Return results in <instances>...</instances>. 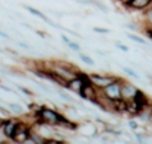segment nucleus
Segmentation results:
<instances>
[{
  "label": "nucleus",
  "mask_w": 152,
  "mask_h": 144,
  "mask_svg": "<svg viewBox=\"0 0 152 144\" xmlns=\"http://www.w3.org/2000/svg\"><path fill=\"white\" fill-rule=\"evenodd\" d=\"M4 121H5V119L0 118V129H1V128H3V124H4Z\"/></svg>",
  "instance_id": "obj_27"
},
{
  "label": "nucleus",
  "mask_w": 152,
  "mask_h": 144,
  "mask_svg": "<svg viewBox=\"0 0 152 144\" xmlns=\"http://www.w3.org/2000/svg\"><path fill=\"white\" fill-rule=\"evenodd\" d=\"M115 45H116V48H119V50L124 51V52H128V51H129V48H128V47H127V45L121 44V43H120V42H116V43H115Z\"/></svg>",
  "instance_id": "obj_19"
},
{
  "label": "nucleus",
  "mask_w": 152,
  "mask_h": 144,
  "mask_svg": "<svg viewBox=\"0 0 152 144\" xmlns=\"http://www.w3.org/2000/svg\"><path fill=\"white\" fill-rule=\"evenodd\" d=\"M127 37L131 39V40H134V42H136V43H139V44H145V40L143 39V37L135 35V34H127Z\"/></svg>",
  "instance_id": "obj_14"
},
{
  "label": "nucleus",
  "mask_w": 152,
  "mask_h": 144,
  "mask_svg": "<svg viewBox=\"0 0 152 144\" xmlns=\"http://www.w3.org/2000/svg\"><path fill=\"white\" fill-rule=\"evenodd\" d=\"M19 123H20V119H10V118L5 119L1 131H3V134L5 135V137H7L8 140L12 139V136H13V134H15L16 128H18Z\"/></svg>",
  "instance_id": "obj_7"
},
{
  "label": "nucleus",
  "mask_w": 152,
  "mask_h": 144,
  "mask_svg": "<svg viewBox=\"0 0 152 144\" xmlns=\"http://www.w3.org/2000/svg\"><path fill=\"white\" fill-rule=\"evenodd\" d=\"M0 89H3V91H5V92H10V94H16L13 89H11V88H8V87H5V86H3L1 83H0Z\"/></svg>",
  "instance_id": "obj_20"
},
{
  "label": "nucleus",
  "mask_w": 152,
  "mask_h": 144,
  "mask_svg": "<svg viewBox=\"0 0 152 144\" xmlns=\"http://www.w3.org/2000/svg\"><path fill=\"white\" fill-rule=\"evenodd\" d=\"M94 32H96V34H110L111 29L103 28V27H94Z\"/></svg>",
  "instance_id": "obj_17"
},
{
  "label": "nucleus",
  "mask_w": 152,
  "mask_h": 144,
  "mask_svg": "<svg viewBox=\"0 0 152 144\" xmlns=\"http://www.w3.org/2000/svg\"><path fill=\"white\" fill-rule=\"evenodd\" d=\"M134 103L140 108V111H142L143 108H145V107H148V105H150V100H148L147 95H145L144 92H142L140 89L136 92V95H135Z\"/></svg>",
  "instance_id": "obj_9"
},
{
  "label": "nucleus",
  "mask_w": 152,
  "mask_h": 144,
  "mask_svg": "<svg viewBox=\"0 0 152 144\" xmlns=\"http://www.w3.org/2000/svg\"><path fill=\"white\" fill-rule=\"evenodd\" d=\"M150 121L152 123V108H151V111H150Z\"/></svg>",
  "instance_id": "obj_29"
},
{
  "label": "nucleus",
  "mask_w": 152,
  "mask_h": 144,
  "mask_svg": "<svg viewBox=\"0 0 152 144\" xmlns=\"http://www.w3.org/2000/svg\"><path fill=\"white\" fill-rule=\"evenodd\" d=\"M150 3L151 0H132L129 8H132V10H147Z\"/></svg>",
  "instance_id": "obj_10"
},
{
  "label": "nucleus",
  "mask_w": 152,
  "mask_h": 144,
  "mask_svg": "<svg viewBox=\"0 0 152 144\" xmlns=\"http://www.w3.org/2000/svg\"><path fill=\"white\" fill-rule=\"evenodd\" d=\"M8 108L10 111L13 113V115H18V116H23L24 115V107L19 103H8Z\"/></svg>",
  "instance_id": "obj_11"
},
{
  "label": "nucleus",
  "mask_w": 152,
  "mask_h": 144,
  "mask_svg": "<svg viewBox=\"0 0 152 144\" xmlns=\"http://www.w3.org/2000/svg\"><path fill=\"white\" fill-rule=\"evenodd\" d=\"M123 68V71L127 73L128 76H131V77H134V79H136V80H139V76H137V73L135 72V71H132L131 68H128V67H121Z\"/></svg>",
  "instance_id": "obj_16"
},
{
  "label": "nucleus",
  "mask_w": 152,
  "mask_h": 144,
  "mask_svg": "<svg viewBox=\"0 0 152 144\" xmlns=\"http://www.w3.org/2000/svg\"><path fill=\"white\" fill-rule=\"evenodd\" d=\"M18 87V89L19 91H21V92H24V94L27 95V96H32L34 95V92L31 91V89H28V88H26V87H23V86H16Z\"/></svg>",
  "instance_id": "obj_18"
},
{
  "label": "nucleus",
  "mask_w": 152,
  "mask_h": 144,
  "mask_svg": "<svg viewBox=\"0 0 152 144\" xmlns=\"http://www.w3.org/2000/svg\"><path fill=\"white\" fill-rule=\"evenodd\" d=\"M29 132H31V126L20 119V123H19L18 128H16L11 140L16 144H26L27 140L29 139Z\"/></svg>",
  "instance_id": "obj_2"
},
{
  "label": "nucleus",
  "mask_w": 152,
  "mask_h": 144,
  "mask_svg": "<svg viewBox=\"0 0 152 144\" xmlns=\"http://www.w3.org/2000/svg\"><path fill=\"white\" fill-rule=\"evenodd\" d=\"M128 126L131 127V128L134 129V131H135V129H137V123H136V121H134V120H129Z\"/></svg>",
  "instance_id": "obj_23"
},
{
  "label": "nucleus",
  "mask_w": 152,
  "mask_h": 144,
  "mask_svg": "<svg viewBox=\"0 0 152 144\" xmlns=\"http://www.w3.org/2000/svg\"><path fill=\"white\" fill-rule=\"evenodd\" d=\"M0 83H1V80H0Z\"/></svg>",
  "instance_id": "obj_30"
},
{
  "label": "nucleus",
  "mask_w": 152,
  "mask_h": 144,
  "mask_svg": "<svg viewBox=\"0 0 152 144\" xmlns=\"http://www.w3.org/2000/svg\"><path fill=\"white\" fill-rule=\"evenodd\" d=\"M89 80L92 81L94 86H96L97 88L103 89L105 86H108L110 83H112L116 79V76H110V75H100V73H89L88 75Z\"/></svg>",
  "instance_id": "obj_5"
},
{
  "label": "nucleus",
  "mask_w": 152,
  "mask_h": 144,
  "mask_svg": "<svg viewBox=\"0 0 152 144\" xmlns=\"http://www.w3.org/2000/svg\"><path fill=\"white\" fill-rule=\"evenodd\" d=\"M0 37H3V39H5V40H11V36L8 34H5L4 31H1L0 29Z\"/></svg>",
  "instance_id": "obj_22"
},
{
  "label": "nucleus",
  "mask_w": 152,
  "mask_h": 144,
  "mask_svg": "<svg viewBox=\"0 0 152 144\" xmlns=\"http://www.w3.org/2000/svg\"><path fill=\"white\" fill-rule=\"evenodd\" d=\"M76 3H80V4H91L89 3V0H74Z\"/></svg>",
  "instance_id": "obj_26"
},
{
  "label": "nucleus",
  "mask_w": 152,
  "mask_h": 144,
  "mask_svg": "<svg viewBox=\"0 0 152 144\" xmlns=\"http://www.w3.org/2000/svg\"><path fill=\"white\" fill-rule=\"evenodd\" d=\"M97 94H99V88H97L96 86H94L92 81L89 80V81H86V83H84L79 96H80L81 99L88 100V102H91L95 104V102H96V99H97Z\"/></svg>",
  "instance_id": "obj_4"
},
{
  "label": "nucleus",
  "mask_w": 152,
  "mask_h": 144,
  "mask_svg": "<svg viewBox=\"0 0 152 144\" xmlns=\"http://www.w3.org/2000/svg\"><path fill=\"white\" fill-rule=\"evenodd\" d=\"M67 45H68V48H71L72 51H75V52H80V51H81L80 45H79L76 42H72V40H69V42L67 43Z\"/></svg>",
  "instance_id": "obj_15"
},
{
  "label": "nucleus",
  "mask_w": 152,
  "mask_h": 144,
  "mask_svg": "<svg viewBox=\"0 0 152 144\" xmlns=\"http://www.w3.org/2000/svg\"><path fill=\"white\" fill-rule=\"evenodd\" d=\"M36 34L39 35L40 37H48V35L45 34V32H43V31H36Z\"/></svg>",
  "instance_id": "obj_25"
},
{
  "label": "nucleus",
  "mask_w": 152,
  "mask_h": 144,
  "mask_svg": "<svg viewBox=\"0 0 152 144\" xmlns=\"http://www.w3.org/2000/svg\"><path fill=\"white\" fill-rule=\"evenodd\" d=\"M144 16H145V27H147V28H150L152 31V7L148 8Z\"/></svg>",
  "instance_id": "obj_13"
},
{
  "label": "nucleus",
  "mask_w": 152,
  "mask_h": 144,
  "mask_svg": "<svg viewBox=\"0 0 152 144\" xmlns=\"http://www.w3.org/2000/svg\"><path fill=\"white\" fill-rule=\"evenodd\" d=\"M97 53H99L100 56H105V52H103V51H96Z\"/></svg>",
  "instance_id": "obj_28"
},
{
  "label": "nucleus",
  "mask_w": 152,
  "mask_h": 144,
  "mask_svg": "<svg viewBox=\"0 0 152 144\" xmlns=\"http://www.w3.org/2000/svg\"><path fill=\"white\" fill-rule=\"evenodd\" d=\"M23 8L26 11H28L31 15H34V16H37L39 19H42L43 21H45L47 24H50V26H52V27H55V28H59V29H64L61 26H59V24H56V23H53L52 20H51L50 18H48L47 15H44V13L42 12V11H39L37 8H35V7H31V5H27V4H24L23 5Z\"/></svg>",
  "instance_id": "obj_8"
},
{
  "label": "nucleus",
  "mask_w": 152,
  "mask_h": 144,
  "mask_svg": "<svg viewBox=\"0 0 152 144\" xmlns=\"http://www.w3.org/2000/svg\"><path fill=\"white\" fill-rule=\"evenodd\" d=\"M36 116H37V120L39 121L50 124V126H58V124L66 118L64 113H60L58 110H55V108H50V107H45V105H42V108H40L39 112L36 113Z\"/></svg>",
  "instance_id": "obj_1"
},
{
  "label": "nucleus",
  "mask_w": 152,
  "mask_h": 144,
  "mask_svg": "<svg viewBox=\"0 0 152 144\" xmlns=\"http://www.w3.org/2000/svg\"><path fill=\"white\" fill-rule=\"evenodd\" d=\"M137 91H139L137 87L134 86L132 83L126 81V80L121 81V99L126 100L127 103L134 100V97H135V95H136Z\"/></svg>",
  "instance_id": "obj_6"
},
{
  "label": "nucleus",
  "mask_w": 152,
  "mask_h": 144,
  "mask_svg": "<svg viewBox=\"0 0 152 144\" xmlns=\"http://www.w3.org/2000/svg\"><path fill=\"white\" fill-rule=\"evenodd\" d=\"M121 79L116 77L112 83H110L108 86H105L102 89L104 92V95L111 100H119L121 99Z\"/></svg>",
  "instance_id": "obj_3"
},
{
  "label": "nucleus",
  "mask_w": 152,
  "mask_h": 144,
  "mask_svg": "<svg viewBox=\"0 0 152 144\" xmlns=\"http://www.w3.org/2000/svg\"><path fill=\"white\" fill-rule=\"evenodd\" d=\"M18 45L19 47H21V48H24V50H31V47H29L27 43H24V42H18Z\"/></svg>",
  "instance_id": "obj_21"
},
{
  "label": "nucleus",
  "mask_w": 152,
  "mask_h": 144,
  "mask_svg": "<svg viewBox=\"0 0 152 144\" xmlns=\"http://www.w3.org/2000/svg\"><path fill=\"white\" fill-rule=\"evenodd\" d=\"M60 39L63 40V42L66 43V44H67V43L69 42V40H71V39H68V37H67V36H66V35H64V34H61V35H60Z\"/></svg>",
  "instance_id": "obj_24"
},
{
  "label": "nucleus",
  "mask_w": 152,
  "mask_h": 144,
  "mask_svg": "<svg viewBox=\"0 0 152 144\" xmlns=\"http://www.w3.org/2000/svg\"><path fill=\"white\" fill-rule=\"evenodd\" d=\"M79 59H80L81 61H83L84 64H87V66H89V67H94L95 66V60L91 58V56H88V55H86V53H83V52H80L79 53Z\"/></svg>",
  "instance_id": "obj_12"
}]
</instances>
